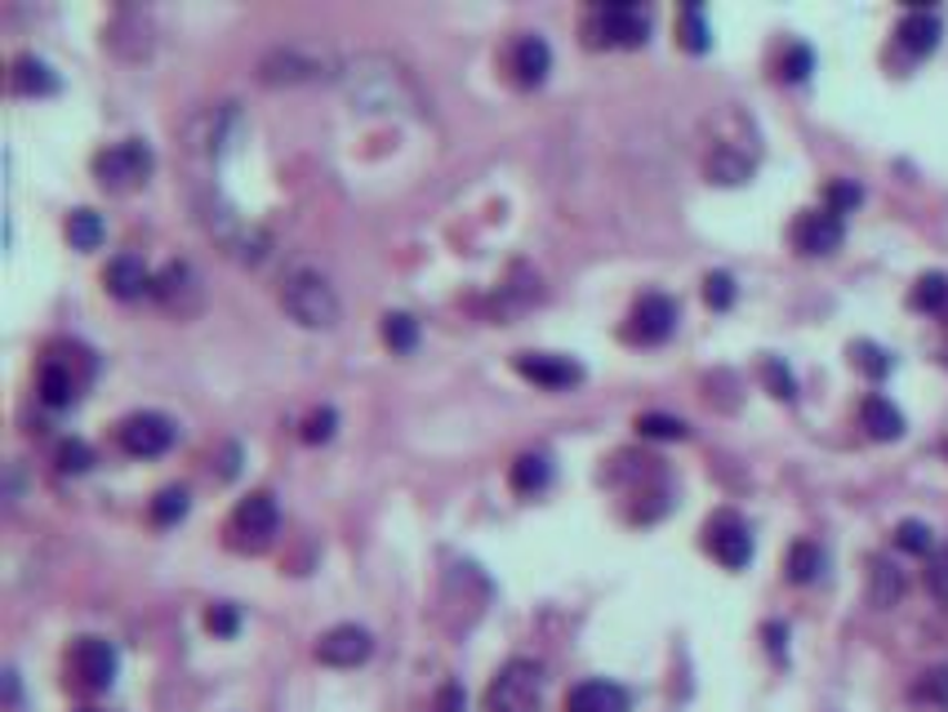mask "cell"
<instances>
[{"label":"cell","mask_w":948,"mask_h":712,"mask_svg":"<svg viewBox=\"0 0 948 712\" xmlns=\"http://www.w3.org/2000/svg\"><path fill=\"white\" fill-rule=\"evenodd\" d=\"M339 85L348 94L353 108L361 112H384V116H424L428 99L415 81V72L393 59V54H379V50H366L357 59H348L339 72Z\"/></svg>","instance_id":"1"},{"label":"cell","mask_w":948,"mask_h":712,"mask_svg":"<svg viewBox=\"0 0 948 712\" xmlns=\"http://www.w3.org/2000/svg\"><path fill=\"white\" fill-rule=\"evenodd\" d=\"M281 307L303 329H330L339 321V294L316 267H294L281 285Z\"/></svg>","instance_id":"2"},{"label":"cell","mask_w":948,"mask_h":712,"mask_svg":"<svg viewBox=\"0 0 948 712\" xmlns=\"http://www.w3.org/2000/svg\"><path fill=\"white\" fill-rule=\"evenodd\" d=\"M201 223H205V232L223 245V254L227 258H236V263H263V254H267V232L258 227V223H249L236 205H227L223 196H210V201H201Z\"/></svg>","instance_id":"3"},{"label":"cell","mask_w":948,"mask_h":712,"mask_svg":"<svg viewBox=\"0 0 948 712\" xmlns=\"http://www.w3.org/2000/svg\"><path fill=\"white\" fill-rule=\"evenodd\" d=\"M588 41L592 45H619V50H638L651 41V10L638 0H610L597 6L588 19Z\"/></svg>","instance_id":"4"},{"label":"cell","mask_w":948,"mask_h":712,"mask_svg":"<svg viewBox=\"0 0 948 712\" xmlns=\"http://www.w3.org/2000/svg\"><path fill=\"white\" fill-rule=\"evenodd\" d=\"M152 165H156L152 148L139 143V139H125V143H112V148H103L94 156V179L108 192H134V187H143L152 179Z\"/></svg>","instance_id":"5"},{"label":"cell","mask_w":948,"mask_h":712,"mask_svg":"<svg viewBox=\"0 0 948 712\" xmlns=\"http://www.w3.org/2000/svg\"><path fill=\"white\" fill-rule=\"evenodd\" d=\"M543 699V668L530 659H512L499 668V677L486 690V708L490 712H539Z\"/></svg>","instance_id":"6"},{"label":"cell","mask_w":948,"mask_h":712,"mask_svg":"<svg viewBox=\"0 0 948 712\" xmlns=\"http://www.w3.org/2000/svg\"><path fill=\"white\" fill-rule=\"evenodd\" d=\"M241 134H245L241 108H236V103H214V108H205V112L192 116V125H187V148H192L196 156H210V161H214V156L232 152Z\"/></svg>","instance_id":"7"},{"label":"cell","mask_w":948,"mask_h":712,"mask_svg":"<svg viewBox=\"0 0 948 712\" xmlns=\"http://www.w3.org/2000/svg\"><path fill=\"white\" fill-rule=\"evenodd\" d=\"M68 672L77 677L81 690L99 694V690H108V685L116 681L121 654H116V645L103 641V637H77L72 650H68Z\"/></svg>","instance_id":"8"},{"label":"cell","mask_w":948,"mask_h":712,"mask_svg":"<svg viewBox=\"0 0 948 712\" xmlns=\"http://www.w3.org/2000/svg\"><path fill=\"white\" fill-rule=\"evenodd\" d=\"M276 526H281V512H276L272 495L258 490V495H249V499L236 504V512H232V521H227V535H232V548H241V552H263V548L272 543Z\"/></svg>","instance_id":"9"},{"label":"cell","mask_w":948,"mask_h":712,"mask_svg":"<svg viewBox=\"0 0 948 712\" xmlns=\"http://www.w3.org/2000/svg\"><path fill=\"white\" fill-rule=\"evenodd\" d=\"M174 437H179V428H174L165 415H156V410L130 415V419L116 428L121 450L134 455V459H156V455H165V450L174 446Z\"/></svg>","instance_id":"10"},{"label":"cell","mask_w":948,"mask_h":712,"mask_svg":"<svg viewBox=\"0 0 948 712\" xmlns=\"http://www.w3.org/2000/svg\"><path fill=\"white\" fill-rule=\"evenodd\" d=\"M316 77H326V59H316L298 45H276L258 59V81L263 85H307Z\"/></svg>","instance_id":"11"},{"label":"cell","mask_w":948,"mask_h":712,"mask_svg":"<svg viewBox=\"0 0 948 712\" xmlns=\"http://www.w3.org/2000/svg\"><path fill=\"white\" fill-rule=\"evenodd\" d=\"M152 298H156L165 312L192 316V312L201 307V298H205V289H201V272H196L187 258L165 263V272L152 281Z\"/></svg>","instance_id":"12"},{"label":"cell","mask_w":948,"mask_h":712,"mask_svg":"<svg viewBox=\"0 0 948 712\" xmlns=\"http://www.w3.org/2000/svg\"><path fill=\"white\" fill-rule=\"evenodd\" d=\"M704 543H709V552H713L726 570H744V566L753 561V535H748V526H744L735 512H717V517L709 521V530H704Z\"/></svg>","instance_id":"13"},{"label":"cell","mask_w":948,"mask_h":712,"mask_svg":"<svg viewBox=\"0 0 948 712\" xmlns=\"http://www.w3.org/2000/svg\"><path fill=\"white\" fill-rule=\"evenodd\" d=\"M677 329V303L669 294H642L628 316V338L632 343H664Z\"/></svg>","instance_id":"14"},{"label":"cell","mask_w":948,"mask_h":712,"mask_svg":"<svg viewBox=\"0 0 948 712\" xmlns=\"http://www.w3.org/2000/svg\"><path fill=\"white\" fill-rule=\"evenodd\" d=\"M370 650H375V637L366 628H357V623H339V628H330L322 641H316V659L330 663V668H357V663L370 659Z\"/></svg>","instance_id":"15"},{"label":"cell","mask_w":948,"mask_h":712,"mask_svg":"<svg viewBox=\"0 0 948 712\" xmlns=\"http://www.w3.org/2000/svg\"><path fill=\"white\" fill-rule=\"evenodd\" d=\"M842 236H846V227H842V218L833 210H806L793 223V245L802 254H833L842 245Z\"/></svg>","instance_id":"16"},{"label":"cell","mask_w":948,"mask_h":712,"mask_svg":"<svg viewBox=\"0 0 948 712\" xmlns=\"http://www.w3.org/2000/svg\"><path fill=\"white\" fill-rule=\"evenodd\" d=\"M517 370L539 384V388H574L583 379V366L570 362V356H543V352H526L517 356Z\"/></svg>","instance_id":"17"},{"label":"cell","mask_w":948,"mask_h":712,"mask_svg":"<svg viewBox=\"0 0 948 712\" xmlns=\"http://www.w3.org/2000/svg\"><path fill=\"white\" fill-rule=\"evenodd\" d=\"M152 272H147V263L143 258H134V254H116L108 267H103V285H108V294L112 298H121V303H130V298H143V294H152Z\"/></svg>","instance_id":"18"},{"label":"cell","mask_w":948,"mask_h":712,"mask_svg":"<svg viewBox=\"0 0 948 712\" xmlns=\"http://www.w3.org/2000/svg\"><path fill=\"white\" fill-rule=\"evenodd\" d=\"M939 37H944V23H939L935 10H908V14L899 19V28H895V41H899L913 59L930 54V50L939 45Z\"/></svg>","instance_id":"19"},{"label":"cell","mask_w":948,"mask_h":712,"mask_svg":"<svg viewBox=\"0 0 948 712\" xmlns=\"http://www.w3.org/2000/svg\"><path fill=\"white\" fill-rule=\"evenodd\" d=\"M512 72H517L521 85H543L548 72H552V50H548V41L534 37V32H526V37L512 45Z\"/></svg>","instance_id":"20"},{"label":"cell","mask_w":948,"mask_h":712,"mask_svg":"<svg viewBox=\"0 0 948 712\" xmlns=\"http://www.w3.org/2000/svg\"><path fill=\"white\" fill-rule=\"evenodd\" d=\"M565 712H628V690L614 681H583L570 690Z\"/></svg>","instance_id":"21"},{"label":"cell","mask_w":948,"mask_h":712,"mask_svg":"<svg viewBox=\"0 0 948 712\" xmlns=\"http://www.w3.org/2000/svg\"><path fill=\"white\" fill-rule=\"evenodd\" d=\"M10 81H14V94H28V99L59 94V77H54V68H50L45 59H37V54H23V59H14V72H10Z\"/></svg>","instance_id":"22"},{"label":"cell","mask_w":948,"mask_h":712,"mask_svg":"<svg viewBox=\"0 0 948 712\" xmlns=\"http://www.w3.org/2000/svg\"><path fill=\"white\" fill-rule=\"evenodd\" d=\"M37 393H41V401L45 406H54V410H63V406H72L77 401V393H81V379L72 375V366H63V362H50L41 366V384H37Z\"/></svg>","instance_id":"23"},{"label":"cell","mask_w":948,"mask_h":712,"mask_svg":"<svg viewBox=\"0 0 948 712\" xmlns=\"http://www.w3.org/2000/svg\"><path fill=\"white\" fill-rule=\"evenodd\" d=\"M753 165H757L753 152H744L735 143H717L713 156H709V179L713 183H744L753 174Z\"/></svg>","instance_id":"24"},{"label":"cell","mask_w":948,"mask_h":712,"mask_svg":"<svg viewBox=\"0 0 948 712\" xmlns=\"http://www.w3.org/2000/svg\"><path fill=\"white\" fill-rule=\"evenodd\" d=\"M859 419H864L868 437H877V441H899V437H904V415H899V406H890V401L877 397V393L859 406Z\"/></svg>","instance_id":"25"},{"label":"cell","mask_w":948,"mask_h":712,"mask_svg":"<svg viewBox=\"0 0 948 712\" xmlns=\"http://www.w3.org/2000/svg\"><path fill=\"white\" fill-rule=\"evenodd\" d=\"M899 597H904V570H899L895 561L877 557L873 570H868V601H873L877 610H890Z\"/></svg>","instance_id":"26"},{"label":"cell","mask_w":948,"mask_h":712,"mask_svg":"<svg viewBox=\"0 0 948 712\" xmlns=\"http://www.w3.org/2000/svg\"><path fill=\"white\" fill-rule=\"evenodd\" d=\"M512 490L517 495H539V490H548V481H552V459L548 455H521L517 464H512Z\"/></svg>","instance_id":"27"},{"label":"cell","mask_w":948,"mask_h":712,"mask_svg":"<svg viewBox=\"0 0 948 712\" xmlns=\"http://www.w3.org/2000/svg\"><path fill=\"white\" fill-rule=\"evenodd\" d=\"M908 303H913L917 312H948V276H944V272L917 276L913 289H908Z\"/></svg>","instance_id":"28"},{"label":"cell","mask_w":948,"mask_h":712,"mask_svg":"<svg viewBox=\"0 0 948 712\" xmlns=\"http://www.w3.org/2000/svg\"><path fill=\"white\" fill-rule=\"evenodd\" d=\"M819 574H824V548L811 543V539L793 543V548H788V579H793V583H815Z\"/></svg>","instance_id":"29"},{"label":"cell","mask_w":948,"mask_h":712,"mask_svg":"<svg viewBox=\"0 0 948 712\" xmlns=\"http://www.w3.org/2000/svg\"><path fill=\"white\" fill-rule=\"evenodd\" d=\"M677 37H682V45H686L691 54H704V50L713 45L709 14H704L700 6H686V10H682V19H677Z\"/></svg>","instance_id":"30"},{"label":"cell","mask_w":948,"mask_h":712,"mask_svg":"<svg viewBox=\"0 0 948 712\" xmlns=\"http://www.w3.org/2000/svg\"><path fill=\"white\" fill-rule=\"evenodd\" d=\"M103 236H108V227H103V218H99L94 210H77V214L68 218V241H72L77 250H99Z\"/></svg>","instance_id":"31"},{"label":"cell","mask_w":948,"mask_h":712,"mask_svg":"<svg viewBox=\"0 0 948 712\" xmlns=\"http://www.w3.org/2000/svg\"><path fill=\"white\" fill-rule=\"evenodd\" d=\"M384 343L393 352H415L419 347V321L410 312H388L384 316Z\"/></svg>","instance_id":"32"},{"label":"cell","mask_w":948,"mask_h":712,"mask_svg":"<svg viewBox=\"0 0 948 712\" xmlns=\"http://www.w3.org/2000/svg\"><path fill=\"white\" fill-rule=\"evenodd\" d=\"M850 362L868 375V379H886L890 375V352L886 347H877V343H868V338H859V343H850Z\"/></svg>","instance_id":"33"},{"label":"cell","mask_w":948,"mask_h":712,"mask_svg":"<svg viewBox=\"0 0 948 712\" xmlns=\"http://www.w3.org/2000/svg\"><path fill=\"white\" fill-rule=\"evenodd\" d=\"M187 508H192L187 490H183V486H170V490H161V495L152 499V521H156V526H174V521L187 517Z\"/></svg>","instance_id":"34"},{"label":"cell","mask_w":948,"mask_h":712,"mask_svg":"<svg viewBox=\"0 0 948 712\" xmlns=\"http://www.w3.org/2000/svg\"><path fill=\"white\" fill-rule=\"evenodd\" d=\"M895 543H899L904 552H913V557H930V552H935V535H930L926 521H899Z\"/></svg>","instance_id":"35"},{"label":"cell","mask_w":948,"mask_h":712,"mask_svg":"<svg viewBox=\"0 0 948 712\" xmlns=\"http://www.w3.org/2000/svg\"><path fill=\"white\" fill-rule=\"evenodd\" d=\"M913 699H917V703H930V708H948V668L921 672V681L913 685Z\"/></svg>","instance_id":"36"},{"label":"cell","mask_w":948,"mask_h":712,"mask_svg":"<svg viewBox=\"0 0 948 712\" xmlns=\"http://www.w3.org/2000/svg\"><path fill=\"white\" fill-rule=\"evenodd\" d=\"M762 379H766V388H771L779 401H793V397H797V379H793V370L779 362V356H766V362H762Z\"/></svg>","instance_id":"37"},{"label":"cell","mask_w":948,"mask_h":712,"mask_svg":"<svg viewBox=\"0 0 948 712\" xmlns=\"http://www.w3.org/2000/svg\"><path fill=\"white\" fill-rule=\"evenodd\" d=\"M638 433H642V437H655V441H682V437H686V424L673 419V415H642V419H638Z\"/></svg>","instance_id":"38"},{"label":"cell","mask_w":948,"mask_h":712,"mask_svg":"<svg viewBox=\"0 0 948 712\" xmlns=\"http://www.w3.org/2000/svg\"><path fill=\"white\" fill-rule=\"evenodd\" d=\"M926 588H930V597L939 606H948V543L930 552V561H926Z\"/></svg>","instance_id":"39"},{"label":"cell","mask_w":948,"mask_h":712,"mask_svg":"<svg viewBox=\"0 0 948 712\" xmlns=\"http://www.w3.org/2000/svg\"><path fill=\"white\" fill-rule=\"evenodd\" d=\"M811 68H815V54H811V45H788L784 50V59H779V77L784 81H806L811 77Z\"/></svg>","instance_id":"40"},{"label":"cell","mask_w":948,"mask_h":712,"mask_svg":"<svg viewBox=\"0 0 948 712\" xmlns=\"http://www.w3.org/2000/svg\"><path fill=\"white\" fill-rule=\"evenodd\" d=\"M824 201H828V210L842 218V214H850V210L864 201V187H859V183H850V179H837V183H828Z\"/></svg>","instance_id":"41"},{"label":"cell","mask_w":948,"mask_h":712,"mask_svg":"<svg viewBox=\"0 0 948 712\" xmlns=\"http://www.w3.org/2000/svg\"><path fill=\"white\" fill-rule=\"evenodd\" d=\"M704 298H709L713 312H726L735 303V276L731 272H709L704 276Z\"/></svg>","instance_id":"42"},{"label":"cell","mask_w":948,"mask_h":712,"mask_svg":"<svg viewBox=\"0 0 948 712\" xmlns=\"http://www.w3.org/2000/svg\"><path fill=\"white\" fill-rule=\"evenodd\" d=\"M54 459H59V468H63V472H90L94 450H90L81 437H68V441L59 446V455H54Z\"/></svg>","instance_id":"43"},{"label":"cell","mask_w":948,"mask_h":712,"mask_svg":"<svg viewBox=\"0 0 948 712\" xmlns=\"http://www.w3.org/2000/svg\"><path fill=\"white\" fill-rule=\"evenodd\" d=\"M335 424H339V415H335L330 406H326V410H312L307 424H303V441H307V446L330 441V437H335Z\"/></svg>","instance_id":"44"},{"label":"cell","mask_w":948,"mask_h":712,"mask_svg":"<svg viewBox=\"0 0 948 712\" xmlns=\"http://www.w3.org/2000/svg\"><path fill=\"white\" fill-rule=\"evenodd\" d=\"M205 628L214 632V637H236V628H241V614H236V606H210V614H205Z\"/></svg>","instance_id":"45"},{"label":"cell","mask_w":948,"mask_h":712,"mask_svg":"<svg viewBox=\"0 0 948 712\" xmlns=\"http://www.w3.org/2000/svg\"><path fill=\"white\" fill-rule=\"evenodd\" d=\"M463 685H441V694H437V712H463Z\"/></svg>","instance_id":"46"},{"label":"cell","mask_w":948,"mask_h":712,"mask_svg":"<svg viewBox=\"0 0 948 712\" xmlns=\"http://www.w3.org/2000/svg\"><path fill=\"white\" fill-rule=\"evenodd\" d=\"M6 694H10V708H19V672L14 668L6 672Z\"/></svg>","instance_id":"47"},{"label":"cell","mask_w":948,"mask_h":712,"mask_svg":"<svg viewBox=\"0 0 948 712\" xmlns=\"http://www.w3.org/2000/svg\"><path fill=\"white\" fill-rule=\"evenodd\" d=\"M77 712H103V708H77Z\"/></svg>","instance_id":"48"},{"label":"cell","mask_w":948,"mask_h":712,"mask_svg":"<svg viewBox=\"0 0 948 712\" xmlns=\"http://www.w3.org/2000/svg\"><path fill=\"white\" fill-rule=\"evenodd\" d=\"M944 450H948V446H944Z\"/></svg>","instance_id":"49"}]
</instances>
